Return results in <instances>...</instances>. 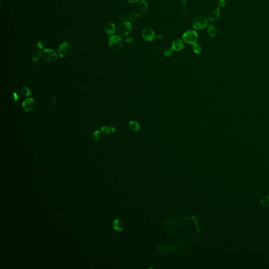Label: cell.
<instances>
[{"label": "cell", "mask_w": 269, "mask_h": 269, "mask_svg": "<svg viewBox=\"0 0 269 269\" xmlns=\"http://www.w3.org/2000/svg\"><path fill=\"white\" fill-rule=\"evenodd\" d=\"M123 39L118 35H113L109 38L108 40V45L113 51L121 50L124 45Z\"/></svg>", "instance_id": "6da1fadb"}, {"label": "cell", "mask_w": 269, "mask_h": 269, "mask_svg": "<svg viewBox=\"0 0 269 269\" xmlns=\"http://www.w3.org/2000/svg\"><path fill=\"white\" fill-rule=\"evenodd\" d=\"M198 36L197 33L193 30H188L183 34V40L187 43L193 45L197 43Z\"/></svg>", "instance_id": "7a4b0ae2"}, {"label": "cell", "mask_w": 269, "mask_h": 269, "mask_svg": "<svg viewBox=\"0 0 269 269\" xmlns=\"http://www.w3.org/2000/svg\"><path fill=\"white\" fill-rule=\"evenodd\" d=\"M208 24V21L204 16H198L193 20L192 25L193 28L196 30H202L206 28Z\"/></svg>", "instance_id": "3957f363"}, {"label": "cell", "mask_w": 269, "mask_h": 269, "mask_svg": "<svg viewBox=\"0 0 269 269\" xmlns=\"http://www.w3.org/2000/svg\"><path fill=\"white\" fill-rule=\"evenodd\" d=\"M133 30V26L128 21L122 22L118 26V32L121 36H126L130 34Z\"/></svg>", "instance_id": "277c9868"}, {"label": "cell", "mask_w": 269, "mask_h": 269, "mask_svg": "<svg viewBox=\"0 0 269 269\" xmlns=\"http://www.w3.org/2000/svg\"><path fill=\"white\" fill-rule=\"evenodd\" d=\"M42 56L45 61L51 63L56 62L58 59L57 54L55 52L49 49L44 50L42 52Z\"/></svg>", "instance_id": "5b68a950"}, {"label": "cell", "mask_w": 269, "mask_h": 269, "mask_svg": "<svg viewBox=\"0 0 269 269\" xmlns=\"http://www.w3.org/2000/svg\"><path fill=\"white\" fill-rule=\"evenodd\" d=\"M71 51V45L69 42L62 43L59 47L58 53L61 57L63 58L69 55Z\"/></svg>", "instance_id": "8992f818"}, {"label": "cell", "mask_w": 269, "mask_h": 269, "mask_svg": "<svg viewBox=\"0 0 269 269\" xmlns=\"http://www.w3.org/2000/svg\"><path fill=\"white\" fill-rule=\"evenodd\" d=\"M142 36L145 40L151 42L154 40L156 37L155 32L151 28H145L142 32Z\"/></svg>", "instance_id": "52a82bcc"}, {"label": "cell", "mask_w": 269, "mask_h": 269, "mask_svg": "<svg viewBox=\"0 0 269 269\" xmlns=\"http://www.w3.org/2000/svg\"><path fill=\"white\" fill-rule=\"evenodd\" d=\"M35 100L32 98H28L23 102L22 106L23 109L26 111H31L35 107Z\"/></svg>", "instance_id": "ba28073f"}, {"label": "cell", "mask_w": 269, "mask_h": 269, "mask_svg": "<svg viewBox=\"0 0 269 269\" xmlns=\"http://www.w3.org/2000/svg\"><path fill=\"white\" fill-rule=\"evenodd\" d=\"M184 47V43L183 40L180 38H177L176 40H173L172 44V48L173 50L179 51L182 50Z\"/></svg>", "instance_id": "9c48e42d"}, {"label": "cell", "mask_w": 269, "mask_h": 269, "mask_svg": "<svg viewBox=\"0 0 269 269\" xmlns=\"http://www.w3.org/2000/svg\"><path fill=\"white\" fill-rule=\"evenodd\" d=\"M106 34L108 35H113L115 34L116 31V27L114 24L113 23H108L106 24L104 28Z\"/></svg>", "instance_id": "30bf717a"}, {"label": "cell", "mask_w": 269, "mask_h": 269, "mask_svg": "<svg viewBox=\"0 0 269 269\" xmlns=\"http://www.w3.org/2000/svg\"><path fill=\"white\" fill-rule=\"evenodd\" d=\"M220 12V9L217 8L216 9H213L209 13L208 15V18L210 21H214L219 18V17Z\"/></svg>", "instance_id": "8fae6325"}, {"label": "cell", "mask_w": 269, "mask_h": 269, "mask_svg": "<svg viewBox=\"0 0 269 269\" xmlns=\"http://www.w3.org/2000/svg\"><path fill=\"white\" fill-rule=\"evenodd\" d=\"M115 128L114 127L106 125L101 128L102 133L105 135H111L115 133Z\"/></svg>", "instance_id": "7c38bea8"}, {"label": "cell", "mask_w": 269, "mask_h": 269, "mask_svg": "<svg viewBox=\"0 0 269 269\" xmlns=\"http://www.w3.org/2000/svg\"><path fill=\"white\" fill-rule=\"evenodd\" d=\"M137 8L140 12H144L148 9V4L145 0H140L137 4Z\"/></svg>", "instance_id": "4fadbf2b"}, {"label": "cell", "mask_w": 269, "mask_h": 269, "mask_svg": "<svg viewBox=\"0 0 269 269\" xmlns=\"http://www.w3.org/2000/svg\"><path fill=\"white\" fill-rule=\"evenodd\" d=\"M128 126H129V128H130V130H131L133 131L137 132L140 130V125H139V123L136 121H130V122L129 123Z\"/></svg>", "instance_id": "5bb4252c"}, {"label": "cell", "mask_w": 269, "mask_h": 269, "mask_svg": "<svg viewBox=\"0 0 269 269\" xmlns=\"http://www.w3.org/2000/svg\"><path fill=\"white\" fill-rule=\"evenodd\" d=\"M113 228L115 230L120 231L123 229V223L121 220H115L114 221L113 223Z\"/></svg>", "instance_id": "9a60e30c"}, {"label": "cell", "mask_w": 269, "mask_h": 269, "mask_svg": "<svg viewBox=\"0 0 269 269\" xmlns=\"http://www.w3.org/2000/svg\"><path fill=\"white\" fill-rule=\"evenodd\" d=\"M20 93L23 96H31L32 95V92L30 88L28 87H23L20 90Z\"/></svg>", "instance_id": "2e32d148"}, {"label": "cell", "mask_w": 269, "mask_h": 269, "mask_svg": "<svg viewBox=\"0 0 269 269\" xmlns=\"http://www.w3.org/2000/svg\"><path fill=\"white\" fill-rule=\"evenodd\" d=\"M208 32L211 37H214L217 34V30L215 26L213 25H210L208 27Z\"/></svg>", "instance_id": "e0dca14e"}, {"label": "cell", "mask_w": 269, "mask_h": 269, "mask_svg": "<svg viewBox=\"0 0 269 269\" xmlns=\"http://www.w3.org/2000/svg\"><path fill=\"white\" fill-rule=\"evenodd\" d=\"M260 204L263 207H269V195L264 196L260 201Z\"/></svg>", "instance_id": "ac0fdd59"}, {"label": "cell", "mask_w": 269, "mask_h": 269, "mask_svg": "<svg viewBox=\"0 0 269 269\" xmlns=\"http://www.w3.org/2000/svg\"><path fill=\"white\" fill-rule=\"evenodd\" d=\"M192 50H193V52L195 54H200V53H201L202 49H201V46H200L199 44L196 43L193 45Z\"/></svg>", "instance_id": "d6986e66"}, {"label": "cell", "mask_w": 269, "mask_h": 269, "mask_svg": "<svg viewBox=\"0 0 269 269\" xmlns=\"http://www.w3.org/2000/svg\"><path fill=\"white\" fill-rule=\"evenodd\" d=\"M173 53V49L171 47H167L164 51V55L166 57H169L172 55Z\"/></svg>", "instance_id": "ffe728a7"}, {"label": "cell", "mask_w": 269, "mask_h": 269, "mask_svg": "<svg viewBox=\"0 0 269 269\" xmlns=\"http://www.w3.org/2000/svg\"><path fill=\"white\" fill-rule=\"evenodd\" d=\"M41 56H42V53L40 51H37L36 53H35L34 55L33 56V59H32L33 62H37V61L40 59Z\"/></svg>", "instance_id": "44dd1931"}, {"label": "cell", "mask_w": 269, "mask_h": 269, "mask_svg": "<svg viewBox=\"0 0 269 269\" xmlns=\"http://www.w3.org/2000/svg\"><path fill=\"white\" fill-rule=\"evenodd\" d=\"M92 136H93V138L94 140H99V139L100 138V137H101V133H100V131H99V130H96V131H95L93 133Z\"/></svg>", "instance_id": "7402d4cb"}, {"label": "cell", "mask_w": 269, "mask_h": 269, "mask_svg": "<svg viewBox=\"0 0 269 269\" xmlns=\"http://www.w3.org/2000/svg\"><path fill=\"white\" fill-rule=\"evenodd\" d=\"M225 4H226V2H225V0H219L217 2L218 8L221 9L222 7H223L224 6H225Z\"/></svg>", "instance_id": "603a6c76"}, {"label": "cell", "mask_w": 269, "mask_h": 269, "mask_svg": "<svg viewBox=\"0 0 269 269\" xmlns=\"http://www.w3.org/2000/svg\"><path fill=\"white\" fill-rule=\"evenodd\" d=\"M37 46L40 50H43L44 48L45 47V44L43 41L39 40V41L37 42Z\"/></svg>", "instance_id": "cb8c5ba5"}, {"label": "cell", "mask_w": 269, "mask_h": 269, "mask_svg": "<svg viewBox=\"0 0 269 269\" xmlns=\"http://www.w3.org/2000/svg\"><path fill=\"white\" fill-rule=\"evenodd\" d=\"M13 98H14V101H15L16 102L18 100V99H19V95H18L17 93H15V92L13 93Z\"/></svg>", "instance_id": "d4e9b609"}, {"label": "cell", "mask_w": 269, "mask_h": 269, "mask_svg": "<svg viewBox=\"0 0 269 269\" xmlns=\"http://www.w3.org/2000/svg\"><path fill=\"white\" fill-rule=\"evenodd\" d=\"M133 38L132 37H127L126 38V42L128 43H132L133 42Z\"/></svg>", "instance_id": "484cf974"}, {"label": "cell", "mask_w": 269, "mask_h": 269, "mask_svg": "<svg viewBox=\"0 0 269 269\" xmlns=\"http://www.w3.org/2000/svg\"><path fill=\"white\" fill-rule=\"evenodd\" d=\"M128 2H129L130 3H135L137 2H138L139 0H127Z\"/></svg>", "instance_id": "4316f807"}, {"label": "cell", "mask_w": 269, "mask_h": 269, "mask_svg": "<svg viewBox=\"0 0 269 269\" xmlns=\"http://www.w3.org/2000/svg\"><path fill=\"white\" fill-rule=\"evenodd\" d=\"M157 38L158 40H162L163 38V35L161 34H159L157 36Z\"/></svg>", "instance_id": "83f0119b"}, {"label": "cell", "mask_w": 269, "mask_h": 269, "mask_svg": "<svg viewBox=\"0 0 269 269\" xmlns=\"http://www.w3.org/2000/svg\"><path fill=\"white\" fill-rule=\"evenodd\" d=\"M182 2L184 5H186L187 1H186V0H182Z\"/></svg>", "instance_id": "f1b7e54d"}]
</instances>
